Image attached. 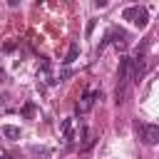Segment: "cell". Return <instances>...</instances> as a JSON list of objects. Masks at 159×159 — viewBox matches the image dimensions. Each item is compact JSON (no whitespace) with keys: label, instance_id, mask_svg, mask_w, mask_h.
I'll return each mask as SVG.
<instances>
[{"label":"cell","instance_id":"cell-1","mask_svg":"<svg viewBox=\"0 0 159 159\" xmlns=\"http://www.w3.org/2000/svg\"><path fill=\"white\" fill-rule=\"evenodd\" d=\"M132 75H129V57H119V70H117V102L124 99V92H127V84H129Z\"/></svg>","mask_w":159,"mask_h":159},{"label":"cell","instance_id":"cell-2","mask_svg":"<svg viewBox=\"0 0 159 159\" xmlns=\"http://www.w3.org/2000/svg\"><path fill=\"white\" fill-rule=\"evenodd\" d=\"M122 17H124V20H129V22H134L137 27H147V22H149V12H147V7H142V5L124 7Z\"/></svg>","mask_w":159,"mask_h":159},{"label":"cell","instance_id":"cell-5","mask_svg":"<svg viewBox=\"0 0 159 159\" xmlns=\"http://www.w3.org/2000/svg\"><path fill=\"white\" fill-rule=\"evenodd\" d=\"M0 132H2V137H5V139H20V127L2 124V127H0Z\"/></svg>","mask_w":159,"mask_h":159},{"label":"cell","instance_id":"cell-4","mask_svg":"<svg viewBox=\"0 0 159 159\" xmlns=\"http://www.w3.org/2000/svg\"><path fill=\"white\" fill-rule=\"evenodd\" d=\"M142 139H144V144L154 147L159 142V127L157 124H142Z\"/></svg>","mask_w":159,"mask_h":159},{"label":"cell","instance_id":"cell-8","mask_svg":"<svg viewBox=\"0 0 159 159\" xmlns=\"http://www.w3.org/2000/svg\"><path fill=\"white\" fill-rule=\"evenodd\" d=\"M32 112H35V104H32V102H27V104L22 107V114H25V117H30Z\"/></svg>","mask_w":159,"mask_h":159},{"label":"cell","instance_id":"cell-6","mask_svg":"<svg viewBox=\"0 0 159 159\" xmlns=\"http://www.w3.org/2000/svg\"><path fill=\"white\" fill-rule=\"evenodd\" d=\"M77 55H80V45H77V42H72V45H70V50H67V57H65L62 62H65V65H72V62L77 60Z\"/></svg>","mask_w":159,"mask_h":159},{"label":"cell","instance_id":"cell-9","mask_svg":"<svg viewBox=\"0 0 159 159\" xmlns=\"http://www.w3.org/2000/svg\"><path fill=\"white\" fill-rule=\"evenodd\" d=\"M2 80H5V70L0 67V82H2Z\"/></svg>","mask_w":159,"mask_h":159},{"label":"cell","instance_id":"cell-3","mask_svg":"<svg viewBox=\"0 0 159 159\" xmlns=\"http://www.w3.org/2000/svg\"><path fill=\"white\" fill-rule=\"evenodd\" d=\"M102 97V92H92V89H87L82 97H80V102H77V107H75V112L77 114H87L92 107H94V102Z\"/></svg>","mask_w":159,"mask_h":159},{"label":"cell","instance_id":"cell-7","mask_svg":"<svg viewBox=\"0 0 159 159\" xmlns=\"http://www.w3.org/2000/svg\"><path fill=\"white\" fill-rule=\"evenodd\" d=\"M62 137H65V144H72V119L62 122Z\"/></svg>","mask_w":159,"mask_h":159}]
</instances>
